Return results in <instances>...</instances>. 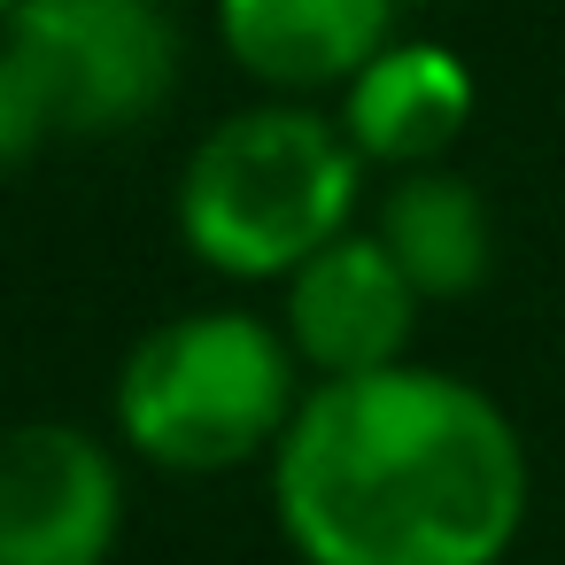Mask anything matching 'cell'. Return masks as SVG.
<instances>
[{
	"instance_id": "obj_5",
	"label": "cell",
	"mask_w": 565,
	"mask_h": 565,
	"mask_svg": "<svg viewBox=\"0 0 565 565\" xmlns=\"http://www.w3.org/2000/svg\"><path fill=\"white\" fill-rule=\"evenodd\" d=\"M125 534V472L109 441L63 418L0 434V565H109Z\"/></svg>"
},
{
	"instance_id": "obj_9",
	"label": "cell",
	"mask_w": 565,
	"mask_h": 565,
	"mask_svg": "<svg viewBox=\"0 0 565 565\" xmlns=\"http://www.w3.org/2000/svg\"><path fill=\"white\" fill-rule=\"evenodd\" d=\"M372 233L387 241V256L411 271L426 302H457L488 279V210L457 171H434V163L403 171Z\"/></svg>"
},
{
	"instance_id": "obj_4",
	"label": "cell",
	"mask_w": 565,
	"mask_h": 565,
	"mask_svg": "<svg viewBox=\"0 0 565 565\" xmlns=\"http://www.w3.org/2000/svg\"><path fill=\"white\" fill-rule=\"evenodd\" d=\"M9 40L47 78L63 132L148 125L179 86V24L163 0H24Z\"/></svg>"
},
{
	"instance_id": "obj_3",
	"label": "cell",
	"mask_w": 565,
	"mask_h": 565,
	"mask_svg": "<svg viewBox=\"0 0 565 565\" xmlns=\"http://www.w3.org/2000/svg\"><path fill=\"white\" fill-rule=\"evenodd\" d=\"M295 341L248 310L171 318L125 356L117 426L163 472H233L279 449V434L295 426Z\"/></svg>"
},
{
	"instance_id": "obj_10",
	"label": "cell",
	"mask_w": 565,
	"mask_h": 565,
	"mask_svg": "<svg viewBox=\"0 0 565 565\" xmlns=\"http://www.w3.org/2000/svg\"><path fill=\"white\" fill-rule=\"evenodd\" d=\"M47 132H63L47 78L17 55V40H0V179L24 171V163L47 148Z\"/></svg>"
},
{
	"instance_id": "obj_7",
	"label": "cell",
	"mask_w": 565,
	"mask_h": 565,
	"mask_svg": "<svg viewBox=\"0 0 565 565\" xmlns=\"http://www.w3.org/2000/svg\"><path fill=\"white\" fill-rule=\"evenodd\" d=\"M395 32V0H217L225 55L271 94L349 86Z\"/></svg>"
},
{
	"instance_id": "obj_1",
	"label": "cell",
	"mask_w": 565,
	"mask_h": 565,
	"mask_svg": "<svg viewBox=\"0 0 565 565\" xmlns=\"http://www.w3.org/2000/svg\"><path fill=\"white\" fill-rule=\"evenodd\" d=\"M271 511L302 565H503L526 519V449L457 372H349L318 380L279 434Z\"/></svg>"
},
{
	"instance_id": "obj_6",
	"label": "cell",
	"mask_w": 565,
	"mask_h": 565,
	"mask_svg": "<svg viewBox=\"0 0 565 565\" xmlns=\"http://www.w3.org/2000/svg\"><path fill=\"white\" fill-rule=\"evenodd\" d=\"M418 302L426 295L411 287V271L387 256L380 233H341L302 271H287V341L318 380L387 372L411 349Z\"/></svg>"
},
{
	"instance_id": "obj_11",
	"label": "cell",
	"mask_w": 565,
	"mask_h": 565,
	"mask_svg": "<svg viewBox=\"0 0 565 565\" xmlns=\"http://www.w3.org/2000/svg\"><path fill=\"white\" fill-rule=\"evenodd\" d=\"M17 9H24V0H0V24H9V17H17Z\"/></svg>"
},
{
	"instance_id": "obj_8",
	"label": "cell",
	"mask_w": 565,
	"mask_h": 565,
	"mask_svg": "<svg viewBox=\"0 0 565 565\" xmlns=\"http://www.w3.org/2000/svg\"><path fill=\"white\" fill-rule=\"evenodd\" d=\"M472 125V71L449 47H380L341 102V132L364 163L426 171Z\"/></svg>"
},
{
	"instance_id": "obj_2",
	"label": "cell",
	"mask_w": 565,
	"mask_h": 565,
	"mask_svg": "<svg viewBox=\"0 0 565 565\" xmlns=\"http://www.w3.org/2000/svg\"><path fill=\"white\" fill-rule=\"evenodd\" d=\"M356 179L364 156L333 117L302 102H264L225 117L186 156L179 233L225 279H287L349 233Z\"/></svg>"
}]
</instances>
